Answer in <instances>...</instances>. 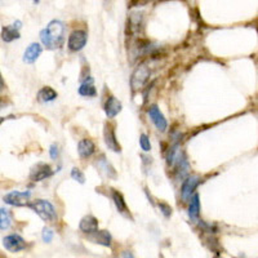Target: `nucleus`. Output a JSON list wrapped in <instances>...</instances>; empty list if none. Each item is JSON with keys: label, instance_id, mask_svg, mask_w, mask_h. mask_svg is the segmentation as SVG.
I'll return each mask as SVG.
<instances>
[{"label": "nucleus", "instance_id": "18", "mask_svg": "<svg viewBox=\"0 0 258 258\" xmlns=\"http://www.w3.org/2000/svg\"><path fill=\"white\" fill-rule=\"evenodd\" d=\"M88 239L91 240V241H93V243L110 248L112 238H111V234L107 231V230H102V231H98V230H97L96 232H93V234H91V235L88 236Z\"/></svg>", "mask_w": 258, "mask_h": 258}, {"label": "nucleus", "instance_id": "25", "mask_svg": "<svg viewBox=\"0 0 258 258\" xmlns=\"http://www.w3.org/2000/svg\"><path fill=\"white\" fill-rule=\"evenodd\" d=\"M71 178L74 181H76V182H79V184H85V176L84 173L81 172L79 168H73L71 169Z\"/></svg>", "mask_w": 258, "mask_h": 258}, {"label": "nucleus", "instance_id": "33", "mask_svg": "<svg viewBox=\"0 0 258 258\" xmlns=\"http://www.w3.org/2000/svg\"><path fill=\"white\" fill-rule=\"evenodd\" d=\"M33 1H34V3H35V4H39V1H40V0H33Z\"/></svg>", "mask_w": 258, "mask_h": 258}, {"label": "nucleus", "instance_id": "6", "mask_svg": "<svg viewBox=\"0 0 258 258\" xmlns=\"http://www.w3.org/2000/svg\"><path fill=\"white\" fill-rule=\"evenodd\" d=\"M31 198L30 191H11L4 196V203L12 206H26Z\"/></svg>", "mask_w": 258, "mask_h": 258}, {"label": "nucleus", "instance_id": "23", "mask_svg": "<svg viewBox=\"0 0 258 258\" xmlns=\"http://www.w3.org/2000/svg\"><path fill=\"white\" fill-rule=\"evenodd\" d=\"M97 160H98V162H97V166H98V169L103 170V172L107 174V177L109 178L116 177V172H115L114 168H112V166H111L110 164L106 162V159H105L103 155L100 159H97Z\"/></svg>", "mask_w": 258, "mask_h": 258}, {"label": "nucleus", "instance_id": "29", "mask_svg": "<svg viewBox=\"0 0 258 258\" xmlns=\"http://www.w3.org/2000/svg\"><path fill=\"white\" fill-rule=\"evenodd\" d=\"M8 105L7 98H4V97H0V110H3L4 107Z\"/></svg>", "mask_w": 258, "mask_h": 258}, {"label": "nucleus", "instance_id": "15", "mask_svg": "<svg viewBox=\"0 0 258 258\" xmlns=\"http://www.w3.org/2000/svg\"><path fill=\"white\" fill-rule=\"evenodd\" d=\"M77 152L81 159L91 158L94 152H96V145L92 140L84 138V140L79 141L77 144Z\"/></svg>", "mask_w": 258, "mask_h": 258}, {"label": "nucleus", "instance_id": "32", "mask_svg": "<svg viewBox=\"0 0 258 258\" xmlns=\"http://www.w3.org/2000/svg\"><path fill=\"white\" fill-rule=\"evenodd\" d=\"M5 119H7V118H0V126H1V124H3L4 122H5Z\"/></svg>", "mask_w": 258, "mask_h": 258}, {"label": "nucleus", "instance_id": "17", "mask_svg": "<svg viewBox=\"0 0 258 258\" xmlns=\"http://www.w3.org/2000/svg\"><path fill=\"white\" fill-rule=\"evenodd\" d=\"M41 52H43V47H41L39 43H31V44L26 48L25 53H23V62L31 65V63H34L39 58Z\"/></svg>", "mask_w": 258, "mask_h": 258}, {"label": "nucleus", "instance_id": "9", "mask_svg": "<svg viewBox=\"0 0 258 258\" xmlns=\"http://www.w3.org/2000/svg\"><path fill=\"white\" fill-rule=\"evenodd\" d=\"M103 138H105V144H106L107 148L114 152L122 151V146L116 140V134H115V129L112 124L106 123L103 127Z\"/></svg>", "mask_w": 258, "mask_h": 258}, {"label": "nucleus", "instance_id": "13", "mask_svg": "<svg viewBox=\"0 0 258 258\" xmlns=\"http://www.w3.org/2000/svg\"><path fill=\"white\" fill-rule=\"evenodd\" d=\"M79 230L84 234H93L98 230V220H97L94 216L92 214H88V216H84V217L80 220V223H79Z\"/></svg>", "mask_w": 258, "mask_h": 258}, {"label": "nucleus", "instance_id": "26", "mask_svg": "<svg viewBox=\"0 0 258 258\" xmlns=\"http://www.w3.org/2000/svg\"><path fill=\"white\" fill-rule=\"evenodd\" d=\"M159 209H160L162 214L166 218H169L170 216H172V212H173V209H172V206H170L169 204L163 203V202L162 203H159Z\"/></svg>", "mask_w": 258, "mask_h": 258}, {"label": "nucleus", "instance_id": "24", "mask_svg": "<svg viewBox=\"0 0 258 258\" xmlns=\"http://www.w3.org/2000/svg\"><path fill=\"white\" fill-rule=\"evenodd\" d=\"M140 146L145 152H150V150H151V142H150V138H148L147 134H145V133H142V134H141L140 136Z\"/></svg>", "mask_w": 258, "mask_h": 258}, {"label": "nucleus", "instance_id": "28", "mask_svg": "<svg viewBox=\"0 0 258 258\" xmlns=\"http://www.w3.org/2000/svg\"><path fill=\"white\" fill-rule=\"evenodd\" d=\"M49 156H51V158L53 159V160H55V159L58 158V156H59L58 145H57V144L51 145V147H49Z\"/></svg>", "mask_w": 258, "mask_h": 258}, {"label": "nucleus", "instance_id": "22", "mask_svg": "<svg viewBox=\"0 0 258 258\" xmlns=\"http://www.w3.org/2000/svg\"><path fill=\"white\" fill-rule=\"evenodd\" d=\"M12 226V213L9 209L0 208V231L9 230Z\"/></svg>", "mask_w": 258, "mask_h": 258}, {"label": "nucleus", "instance_id": "1", "mask_svg": "<svg viewBox=\"0 0 258 258\" xmlns=\"http://www.w3.org/2000/svg\"><path fill=\"white\" fill-rule=\"evenodd\" d=\"M65 23L59 19H53L40 31L41 44L49 51H55L62 47L65 41Z\"/></svg>", "mask_w": 258, "mask_h": 258}, {"label": "nucleus", "instance_id": "3", "mask_svg": "<svg viewBox=\"0 0 258 258\" xmlns=\"http://www.w3.org/2000/svg\"><path fill=\"white\" fill-rule=\"evenodd\" d=\"M150 75H151L150 67L145 62L140 63V65L134 69L132 76H130V88H132V92L136 93L144 88L145 85L147 84Z\"/></svg>", "mask_w": 258, "mask_h": 258}, {"label": "nucleus", "instance_id": "2", "mask_svg": "<svg viewBox=\"0 0 258 258\" xmlns=\"http://www.w3.org/2000/svg\"><path fill=\"white\" fill-rule=\"evenodd\" d=\"M26 206L31 208V209H33L44 222L55 223V222L57 221V218H58L55 206L52 205V203H49L48 200L37 199L34 200V202H29Z\"/></svg>", "mask_w": 258, "mask_h": 258}, {"label": "nucleus", "instance_id": "16", "mask_svg": "<svg viewBox=\"0 0 258 258\" xmlns=\"http://www.w3.org/2000/svg\"><path fill=\"white\" fill-rule=\"evenodd\" d=\"M81 84L79 87V94L83 97H96L97 96V89L94 88V80L92 76L87 75L85 77L80 79Z\"/></svg>", "mask_w": 258, "mask_h": 258}, {"label": "nucleus", "instance_id": "10", "mask_svg": "<svg viewBox=\"0 0 258 258\" xmlns=\"http://www.w3.org/2000/svg\"><path fill=\"white\" fill-rule=\"evenodd\" d=\"M147 114L148 116H150V119H151V122L155 124V127L158 128V130H160V132H166V128H168V123H166V116L163 115V112L160 111L158 105H151V106H148Z\"/></svg>", "mask_w": 258, "mask_h": 258}, {"label": "nucleus", "instance_id": "27", "mask_svg": "<svg viewBox=\"0 0 258 258\" xmlns=\"http://www.w3.org/2000/svg\"><path fill=\"white\" fill-rule=\"evenodd\" d=\"M53 236H55L53 230L49 229V227H44V229H43V232H41V239H43L44 243H51L52 240H53Z\"/></svg>", "mask_w": 258, "mask_h": 258}, {"label": "nucleus", "instance_id": "14", "mask_svg": "<svg viewBox=\"0 0 258 258\" xmlns=\"http://www.w3.org/2000/svg\"><path fill=\"white\" fill-rule=\"evenodd\" d=\"M111 198H112V202H114L115 206H116V209H118L119 213L122 214L123 217L130 218V220H132V216H130V212H129L128 206H127L124 196H123L119 191H116V190H111Z\"/></svg>", "mask_w": 258, "mask_h": 258}, {"label": "nucleus", "instance_id": "31", "mask_svg": "<svg viewBox=\"0 0 258 258\" xmlns=\"http://www.w3.org/2000/svg\"><path fill=\"white\" fill-rule=\"evenodd\" d=\"M13 26H15V27L17 30H19L21 27H22V22H21V21H16V22L13 23Z\"/></svg>", "mask_w": 258, "mask_h": 258}, {"label": "nucleus", "instance_id": "19", "mask_svg": "<svg viewBox=\"0 0 258 258\" xmlns=\"http://www.w3.org/2000/svg\"><path fill=\"white\" fill-rule=\"evenodd\" d=\"M200 216V202H199V195L195 194L190 199V205H188V217L192 222L199 221Z\"/></svg>", "mask_w": 258, "mask_h": 258}, {"label": "nucleus", "instance_id": "8", "mask_svg": "<svg viewBox=\"0 0 258 258\" xmlns=\"http://www.w3.org/2000/svg\"><path fill=\"white\" fill-rule=\"evenodd\" d=\"M3 245L11 253H17V252L26 249L25 239L22 236L17 235V234H11V235L5 236L3 239Z\"/></svg>", "mask_w": 258, "mask_h": 258}, {"label": "nucleus", "instance_id": "12", "mask_svg": "<svg viewBox=\"0 0 258 258\" xmlns=\"http://www.w3.org/2000/svg\"><path fill=\"white\" fill-rule=\"evenodd\" d=\"M144 25V15L140 12H133L128 17V33L130 37H136L141 33Z\"/></svg>", "mask_w": 258, "mask_h": 258}, {"label": "nucleus", "instance_id": "20", "mask_svg": "<svg viewBox=\"0 0 258 258\" xmlns=\"http://www.w3.org/2000/svg\"><path fill=\"white\" fill-rule=\"evenodd\" d=\"M19 30H17L13 25L11 26H4L1 29V40L5 43H12V41L19 39Z\"/></svg>", "mask_w": 258, "mask_h": 258}, {"label": "nucleus", "instance_id": "30", "mask_svg": "<svg viewBox=\"0 0 258 258\" xmlns=\"http://www.w3.org/2000/svg\"><path fill=\"white\" fill-rule=\"evenodd\" d=\"M4 89H5V81H4L3 75L0 73V92H3Z\"/></svg>", "mask_w": 258, "mask_h": 258}, {"label": "nucleus", "instance_id": "4", "mask_svg": "<svg viewBox=\"0 0 258 258\" xmlns=\"http://www.w3.org/2000/svg\"><path fill=\"white\" fill-rule=\"evenodd\" d=\"M200 178L198 176H187L182 182L181 186V199L184 200V203L190 202L192 195L195 194L196 187L200 184Z\"/></svg>", "mask_w": 258, "mask_h": 258}, {"label": "nucleus", "instance_id": "7", "mask_svg": "<svg viewBox=\"0 0 258 258\" xmlns=\"http://www.w3.org/2000/svg\"><path fill=\"white\" fill-rule=\"evenodd\" d=\"M52 174H53V170L47 163H37L30 170V181L40 182V181L51 177Z\"/></svg>", "mask_w": 258, "mask_h": 258}, {"label": "nucleus", "instance_id": "5", "mask_svg": "<svg viewBox=\"0 0 258 258\" xmlns=\"http://www.w3.org/2000/svg\"><path fill=\"white\" fill-rule=\"evenodd\" d=\"M88 41V34L85 30H74L69 37L67 47L71 52H79L84 48Z\"/></svg>", "mask_w": 258, "mask_h": 258}, {"label": "nucleus", "instance_id": "11", "mask_svg": "<svg viewBox=\"0 0 258 258\" xmlns=\"http://www.w3.org/2000/svg\"><path fill=\"white\" fill-rule=\"evenodd\" d=\"M103 109H105V114H106L107 118L112 119L116 115L120 114L123 106L122 102L116 97L112 96V94H109L106 97V100H105V103H103Z\"/></svg>", "mask_w": 258, "mask_h": 258}, {"label": "nucleus", "instance_id": "21", "mask_svg": "<svg viewBox=\"0 0 258 258\" xmlns=\"http://www.w3.org/2000/svg\"><path fill=\"white\" fill-rule=\"evenodd\" d=\"M58 97V93L55 92L52 87H43L37 93V101L39 102H52Z\"/></svg>", "mask_w": 258, "mask_h": 258}]
</instances>
